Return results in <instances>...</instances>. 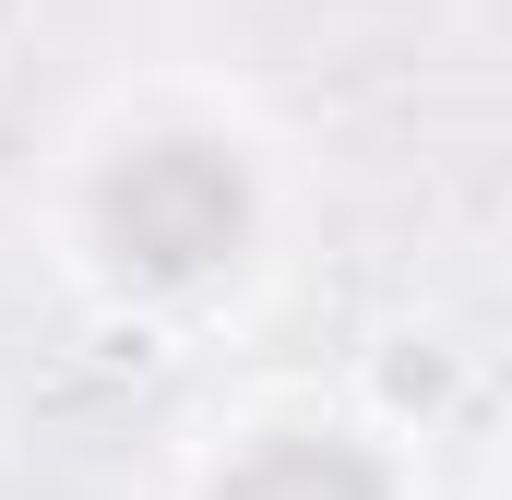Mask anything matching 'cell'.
<instances>
[{
  "label": "cell",
  "instance_id": "2",
  "mask_svg": "<svg viewBox=\"0 0 512 500\" xmlns=\"http://www.w3.org/2000/svg\"><path fill=\"white\" fill-rule=\"evenodd\" d=\"M215 500H382V477L346 453V441H262L227 465Z\"/></svg>",
  "mask_w": 512,
  "mask_h": 500
},
{
  "label": "cell",
  "instance_id": "1",
  "mask_svg": "<svg viewBox=\"0 0 512 500\" xmlns=\"http://www.w3.org/2000/svg\"><path fill=\"white\" fill-rule=\"evenodd\" d=\"M239 227H251V179L215 143H143L108 167V239L143 274H203L239 250Z\"/></svg>",
  "mask_w": 512,
  "mask_h": 500
}]
</instances>
